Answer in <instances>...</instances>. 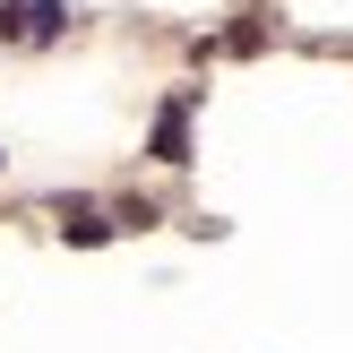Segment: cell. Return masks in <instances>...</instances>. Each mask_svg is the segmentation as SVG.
I'll use <instances>...</instances> for the list:
<instances>
[{
	"label": "cell",
	"instance_id": "obj_2",
	"mask_svg": "<svg viewBox=\"0 0 353 353\" xmlns=\"http://www.w3.org/2000/svg\"><path fill=\"white\" fill-rule=\"evenodd\" d=\"M0 34H17V43H61L69 9L61 0H0Z\"/></svg>",
	"mask_w": 353,
	"mask_h": 353
},
{
	"label": "cell",
	"instance_id": "obj_3",
	"mask_svg": "<svg viewBox=\"0 0 353 353\" xmlns=\"http://www.w3.org/2000/svg\"><path fill=\"white\" fill-rule=\"evenodd\" d=\"M61 233L78 241V250H103V241H112V216H95V207H61Z\"/></svg>",
	"mask_w": 353,
	"mask_h": 353
},
{
	"label": "cell",
	"instance_id": "obj_1",
	"mask_svg": "<svg viewBox=\"0 0 353 353\" xmlns=\"http://www.w3.org/2000/svg\"><path fill=\"white\" fill-rule=\"evenodd\" d=\"M190 103H199V86L164 95V112H155V130H147V155H155V164H172V172L190 164Z\"/></svg>",
	"mask_w": 353,
	"mask_h": 353
}]
</instances>
